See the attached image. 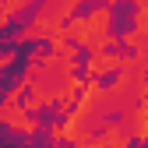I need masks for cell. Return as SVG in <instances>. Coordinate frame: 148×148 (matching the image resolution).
Returning <instances> with one entry per match:
<instances>
[{
  "instance_id": "cell-1",
  "label": "cell",
  "mask_w": 148,
  "mask_h": 148,
  "mask_svg": "<svg viewBox=\"0 0 148 148\" xmlns=\"http://www.w3.org/2000/svg\"><path fill=\"white\" fill-rule=\"evenodd\" d=\"M138 4H148V0H138Z\"/></svg>"
}]
</instances>
